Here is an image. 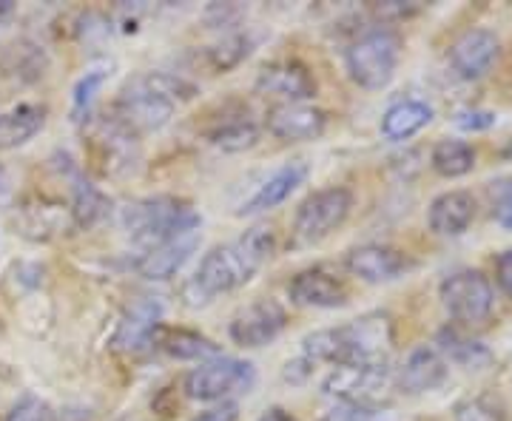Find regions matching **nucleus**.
I'll return each mask as SVG.
<instances>
[{"mask_svg":"<svg viewBox=\"0 0 512 421\" xmlns=\"http://www.w3.org/2000/svg\"><path fill=\"white\" fill-rule=\"evenodd\" d=\"M436 350L444 356L447 365L464 367V370H484V367L493 362V353H490L487 345H481L476 339H467L456 328L439 330Z\"/></svg>","mask_w":512,"mask_h":421,"instance_id":"nucleus-28","label":"nucleus"},{"mask_svg":"<svg viewBox=\"0 0 512 421\" xmlns=\"http://www.w3.org/2000/svg\"><path fill=\"white\" fill-rule=\"evenodd\" d=\"M191 421H239V404L237 402H220L208 410L197 413Z\"/></svg>","mask_w":512,"mask_h":421,"instance_id":"nucleus-38","label":"nucleus"},{"mask_svg":"<svg viewBox=\"0 0 512 421\" xmlns=\"http://www.w3.org/2000/svg\"><path fill=\"white\" fill-rule=\"evenodd\" d=\"M430 123H433V106L424 100L407 97V100H399L384 111L382 134L384 140L402 143V140H410L413 134H419L421 129H427Z\"/></svg>","mask_w":512,"mask_h":421,"instance_id":"nucleus-26","label":"nucleus"},{"mask_svg":"<svg viewBox=\"0 0 512 421\" xmlns=\"http://www.w3.org/2000/svg\"><path fill=\"white\" fill-rule=\"evenodd\" d=\"M3 421H55V413L40 396L26 393V396H20L18 402L12 404V410L6 413Z\"/></svg>","mask_w":512,"mask_h":421,"instance_id":"nucleus-32","label":"nucleus"},{"mask_svg":"<svg viewBox=\"0 0 512 421\" xmlns=\"http://www.w3.org/2000/svg\"><path fill=\"white\" fill-rule=\"evenodd\" d=\"M345 268L356 279L370 282V285H387V282H396L402 279L413 262L402 254L399 248H390V245H379V242H367V245H356L345 254Z\"/></svg>","mask_w":512,"mask_h":421,"instance_id":"nucleus-12","label":"nucleus"},{"mask_svg":"<svg viewBox=\"0 0 512 421\" xmlns=\"http://www.w3.org/2000/svg\"><path fill=\"white\" fill-rule=\"evenodd\" d=\"M163 328V302L157 296H140L120 316L111 336V348L117 353H140L154 345L157 330Z\"/></svg>","mask_w":512,"mask_h":421,"instance_id":"nucleus-11","label":"nucleus"},{"mask_svg":"<svg viewBox=\"0 0 512 421\" xmlns=\"http://www.w3.org/2000/svg\"><path fill=\"white\" fill-rule=\"evenodd\" d=\"M495 123H498V114L490 109H464L456 114V129L467 131V134L493 129Z\"/></svg>","mask_w":512,"mask_h":421,"instance_id":"nucleus-34","label":"nucleus"},{"mask_svg":"<svg viewBox=\"0 0 512 421\" xmlns=\"http://www.w3.org/2000/svg\"><path fill=\"white\" fill-rule=\"evenodd\" d=\"M504 157H507V160H512V143L507 146V151H504Z\"/></svg>","mask_w":512,"mask_h":421,"instance_id":"nucleus-43","label":"nucleus"},{"mask_svg":"<svg viewBox=\"0 0 512 421\" xmlns=\"http://www.w3.org/2000/svg\"><path fill=\"white\" fill-rule=\"evenodd\" d=\"M285 328H288V313L276 299L268 296V299H256L248 308H242L231 319L228 333H231L234 345L254 350L276 342Z\"/></svg>","mask_w":512,"mask_h":421,"instance_id":"nucleus-10","label":"nucleus"},{"mask_svg":"<svg viewBox=\"0 0 512 421\" xmlns=\"http://www.w3.org/2000/svg\"><path fill=\"white\" fill-rule=\"evenodd\" d=\"M111 214V200L89 183L80 171H72V205H69V217L77 228L92 231L94 225L106 220Z\"/></svg>","mask_w":512,"mask_h":421,"instance_id":"nucleus-27","label":"nucleus"},{"mask_svg":"<svg viewBox=\"0 0 512 421\" xmlns=\"http://www.w3.org/2000/svg\"><path fill=\"white\" fill-rule=\"evenodd\" d=\"M120 225L126 237L148 254L171 239L200 231L202 217L194 211L191 202L160 194V197L131 200L126 208H120Z\"/></svg>","mask_w":512,"mask_h":421,"instance_id":"nucleus-4","label":"nucleus"},{"mask_svg":"<svg viewBox=\"0 0 512 421\" xmlns=\"http://www.w3.org/2000/svg\"><path fill=\"white\" fill-rule=\"evenodd\" d=\"M46 126V106L20 103L15 109L0 111V151L26 146Z\"/></svg>","mask_w":512,"mask_h":421,"instance_id":"nucleus-25","label":"nucleus"},{"mask_svg":"<svg viewBox=\"0 0 512 421\" xmlns=\"http://www.w3.org/2000/svg\"><path fill=\"white\" fill-rule=\"evenodd\" d=\"M476 197L464 188L444 191L427 208V225L436 237H461L476 222Z\"/></svg>","mask_w":512,"mask_h":421,"instance_id":"nucleus-19","label":"nucleus"},{"mask_svg":"<svg viewBox=\"0 0 512 421\" xmlns=\"http://www.w3.org/2000/svg\"><path fill=\"white\" fill-rule=\"evenodd\" d=\"M256 92L282 97L285 103H308L316 97V77L299 60H274L256 74Z\"/></svg>","mask_w":512,"mask_h":421,"instance_id":"nucleus-14","label":"nucleus"},{"mask_svg":"<svg viewBox=\"0 0 512 421\" xmlns=\"http://www.w3.org/2000/svg\"><path fill=\"white\" fill-rule=\"evenodd\" d=\"M276 251V234L271 225H254L234 242L211 248L202 257L200 268L185 282V302L200 308L222 293H231L251 282Z\"/></svg>","mask_w":512,"mask_h":421,"instance_id":"nucleus-1","label":"nucleus"},{"mask_svg":"<svg viewBox=\"0 0 512 421\" xmlns=\"http://www.w3.org/2000/svg\"><path fill=\"white\" fill-rule=\"evenodd\" d=\"M308 174H311V168L302 160L279 165L274 174L268 180H262L254 194L242 202V208H239L237 214L239 217H251V214H262V211H271L276 205H282L299 185H305Z\"/></svg>","mask_w":512,"mask_h":421,"instance_id":"nucleus-20","label":"nucleus"},{"mask_svg":"<svg viewBox=\"0 0 512 421\" xmlns=\"http://www.w3.org/2000/svg\"><path fill=\"white\" fill-rule=\"evenodd\" d=\"M493 205L498 225L512 231V183H498V188H493Z\"/></svg>","mask_w":512,"mask_h":421,"instance_id":"nucleus-36","label":"nucleus"},{"mask_svg":"<svg viewBox=\"0 0 512 421\" xmlns=\"http://www.w3.org/2000/svg\"><path fill=\"white\" fill-rule=\"evenodd\" d=\"M322 393L336 402L382 410L396 393V370L387 362L333 367L322 382Z\"/></svg>","mask_w":512,"mask_h":421,"instance_id":"nucleus-6","label":"nucleus"},{"mask_svg":"<svg viewBox=\"0 0 512 421\" xmlns=\"http://www.w3.org/2000/svg\"><path fill=\"white\" fill-rule=\"evenodd\" d=\"M15 12H18V6H15L12 0H0V29L15 18Z\"/></svg>","mask_w":512,"mask_h":421,"instance_id":"nucleus-41","label":"nucleus"},{"mask_svg":"<svg viewBox=\"0 0 512 421\" xmlns=\"http://www.w3.org/2000/svg\"><path fill=\"white\" fill-rule=\"evenodd\" d=\"M256 421H296V419H293L288 410H282V407H271V410H265V413H262Z\"/></svg>","mask_w":512,"mask_h":421,"instance_id":"nucleus-40","label":"nucleus"},{"mask_svg":"<svg viewBox=\"0 0 512 421\" xmlns=\"http://www.w3.org/2000/svg\"><path fill=\"white\" fill-rule=\"evenodd\" d=\"M439 296L444 311L450 313L458 325H484L495 305V291L490 279L473 268L444 276V282L439 285Z\"/></svg>","mask_w":512,"mask_h":421,"instance_id":"nucleus-9","label":"nucleus"},{"mask_svg":"<svg viewBox=\"0 0 512 421\" xmlns=\"http://www.w3.org/2000/svg\"><path fill=\"white\" fill-rule=\"evenodd\" d=\"M109 80V69H92L86 72L77 83H74L72 92V117L74 120H86V114L92 109L94 97L100 94V89L106 86Z\"/></svg>","mask_w":512,"mask_h":421,"instance_id":"nucleus-31","label":"nucleus"},{"mask_svg":"<svg viewBox=\"0 0 512 421\" xmlns=\"http://www.w3.org/2000/svg\"><path fill=\"white\" fill-rule=\"evenodd\" d=\"M259 123L251 117L248 109H222V114L208 126L205 137L211 146H217L220 151L228 154H239L248 151L259 143Z\"/></svg>","mask_w":512,"mask_h":421,"instance_id":"nucleus-21","label":"nucleus"},{"mask_svg":"<svg viewBox=\"0 0 512 421\" xmlns=\"http://www.w3.org/2000/svg\"><path fill=\"white\" fill-rule=\"evenodd\" d=\"M194 97V86L183 77L165 72H148L131 77L117 94L114 117L137 137L165 129L180 109V103Z\"/></svg>","mask_w":512,"mask_h":421,"instance_id":"nucleus-3","label":"nucleus"},{"mask_svg":"<svg viewBox=\"0 0 512 421\" xmlns=\"http://www.w3.org/2000/svg\"><path fill=\"white\" fill-rule=\"evenodd\" d=\"M456 421H501V410L487 399H470L458 404Z\"/></svg>","mask_w":512,"mask_h":421,"instance_id":"nucleus-35","label":"nucleus"},{"mask_svg":"<svg viewBox=\"0 0 512 421\" xmlns=\"http://www.w3.org/2000/svg\"><path fill=\"white\" fill-rule=\"evenodd\" d=\"M322 421H382V410H373V407H359V404H345L336 402L325 413Z\"/></svg>","mask_w":512,"mask_h":421,"instance_id":"nucleus-33","label":"nucleus"},{"mask_svg":"<svg viewBox=\"0 0 512 421\" xmlns=\"http://www.w3.org/2000/svg\"><path fill=\"white\" fill-rule=\"evenodd\" d=\"M501 43L490 29H467L450 46V66L461 80H481L498 60Z\"/></svg>","mask_w":512,"mask_h":421,"instance_id":"nucleus-16","label":"nucleus"},{"mask_svg":"<svg viewBox=\"0 0 512 421\" xmlns=\"http://www.w3.org/2000/svg\"><path fill=\"white\" fill-rule=\"evenodd\" d=\"M421 6L419 3H402V0H387V3H379L376 6V15L382 20H404L410 15H416Z\"/></svg>","mask_w":512,"mask_h":421,"instance_id":"nucleus-37","label":"nucleus"},{"mask_svg":"<svg viewBox=\"0 0 512 421\" xmlns=\"http://www.w3.org/2000/svg\"><path fill=\"white\" fill-rule=\"evenodd\" d=\"M49 69V55L46 49L29 40L18 37L6 46H0V74L18 80V83H37Z\"/></svg>","mask_w":512,"mask_h":421,"instance_id":"nucleus-23","label":"nucleus"},{"mask_svg":"<svg viewBox=\"0 0 512 421\" xmlns=\"http://www.w3.org/2000/svg\"><path fill=\"white\" fill-rule=\"evenodd\" d=\"M200 248V231H191V234H183V237L171 239L160 248L143 254V259L137 262V271L140 276H146L151 282H163V279H171L183 268L188 259L194 257V251Z\"/></svg>","mask_w":512,"mask_h":421,"instance_id":"nucleus-22","label":"nucleus"},{"mask_svg":"<svg viewBox=\"0 0 512 421\" xmlns=\"http://www.w3.org/2000/svg\"><path fill=\"white\" fill-rule=\"evenodd\" d=\"M256 385L254 362L234 359V356H214L188 370L183 390L194 402H231V396L248 393Z\"/></svg>","mask_w":512,"mask_h":421,"instance_id":"nucleus-7","label":"nucleus"},{"mask_svg":"<svg viewBox=\"0 0 512 421\" xmlns=\"http://www.w3.org/2000/svg\"><path fill=\"white\" fill-rule=\"evenodd\" d=\"M430 165L439 177L458 180L476 168V148L467 140H439L430 151Z\"/></svg>","mask_w":512,"mask_h":421,"instance_id":"nucleus-29","label":"nucleus"},{"mask_svg":"<svg viewBox=\"0 0 512 421\" xmlns=\"http://www.w3.org/2000/svg\"><path fill=\"white\" fill-rule=\"evenodd\" d=\"M495 282H498V288L504 291V296H510L512 299V248L495 259Z\"/></svg>","mask_w":512,"mask_h":421,"instance_id":"nucleus-39","label":"nucleus"},{"mask_svg":"<svg viewBox=\"0 0 512 421\" xmlns=\"http://www.w3.org/2000/svg\"><path fill=\"white\" fill-rule=\"evenodd\" d=\"M353 211V191L345 185H328L313 191L296 208L293 217V242L296 245H316L328 239L348 222Z\"/></svg>","mask_w":512,"mask_h":421,"instance_id":"nucleus-8","label":"nucleus"},{"mask_svg":"<svg viewBox=\"0 0 512 421\" xmlns=\"http://www.w3.org/2000/svg\"><path fill=\"white\" fill-rule=\"evenodd\" d=\"M94 140L100 148V157L106 163V174H128L140 160V137L126 129L114 114L103 117L94 126Z\"/></svg>","mask_w":512,"mask_h":421,"instance_id":"nucleus-18","label":"nucleus"},{"mask_svg":"<svg viewBox=\"0 0 512 421\" xmlns=\"http://www.w3.org/2000/svg\"><path fill=\"white\" fill-rule=\"evenodd\" d=\"M251 55V40L245 35H225L222 40H217L214 46H208L205 49V60H208V66L214 69V72H228V69H234L239 66L245 57Z\"/></svg>","mask_w":512,"mask_h":421,"instance_id":"nucleus-30","label":"nucleus"},{"mask_svg":"<svg viewBox=\"0 0 512 421\" xmlns=\"http://www.w3.org/2000/svg\"><path fill=\"white\" fill-rule=\"evenodd\" d=\"M447 373H450V367L439 350L419 345L407 353L402 367L396 370V390L407 393V396H421V393H430L444 385Z\"/></svg>","mask_w":512,"mask_h":421,"instance_id":"nucleus-17","label":"nucleus"},{"mask_svg":"<svg viewBox=\"0 0 512 421\" xmlns=\"http://www.w3.org/2000/svg\"><path fill=\"white\" fill-rule=\"evenodd\" d=\"M154 345L163 350L168 359H177V362H208L214 356H222L217 342L188 328H160L154 336Z\"/></svg>","mask_w":512,"mask_h":421,"instance_id":"nucleus-24","label":"nucleus"},{"mask_svg":"<svg viewBox=\"0 0 512 421\" xmlns=\"http://www.w3.org/2000/svg\"><path fill=\"white\" fill-rule=\"evenodd\" d=\"M3 194H9V171L0 165V197H3Z\"/></svg>","mask_w":512,"mask_h":421,"instance_id":"nucleus-42","label":"nucleus"},{"mask_svg":"<svg viewBox=\"0 0 512 421\" xmlns=\"http://www.w3.org/2000/svg\"><path fill=\"white\" fill-rule=\"evenodd\" d=\"M393 348V319L387 313H365L339 328H325L308 333L302 339L305 362L342 365H379L387 362Z\"/></svg>","mask_w":512,"mask_h":421,"instance_id":"nucleus-2","label":"nucleus"},{"mask_svg":"<svg viewBox=\"0 0 512 421\" xmlns=\"http://www.w3.org/2000/svg\"><path fill=\"white\" fill-rule=\"evenodd\" d=\"M402 60V40L390 29H373L350 43L345 52L350 80L367 92H382L393 83Z\"/></svg>","mask_w":512,"mask_h":421,"instance_id":"nucleus-5","label":"nucleus"},{"mask_svg":"<svg viewBox=\"0 0 512 421\" xmlns=\"http://www.w3.org/2000/svg\"><path fill=\"white\" fill-rule=\"evenodd\" d=\"M288 296L299 308H319V311H333L348 305V285L328 268H305L293 276L288 285Z\"/></svg>","mask_w":512,"mask_h":421,"instance_id":"nucleus-15","label":"nucleus"},{"mask_svg":"<svg viewBox=\"0 0 512 421\" xmlns=\"http://www.w3.org/2000/svg\"><path fill=\"white\" fill-rule=\"evenodd\" d=\"M268 131L285 143H308L319 140L328 129V111L313 103H279L268 111Z\"/></svg>","mask_w":512,"mask_h":421,"instance_id":"nucleus-13","label":"nucleus"}]
</instances>
